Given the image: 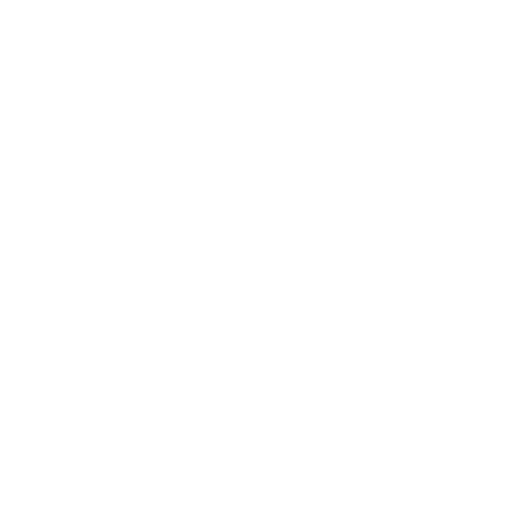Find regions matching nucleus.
I'll list each match as a JSON object with an SVG mask.
<instances>
[]
</instances>
